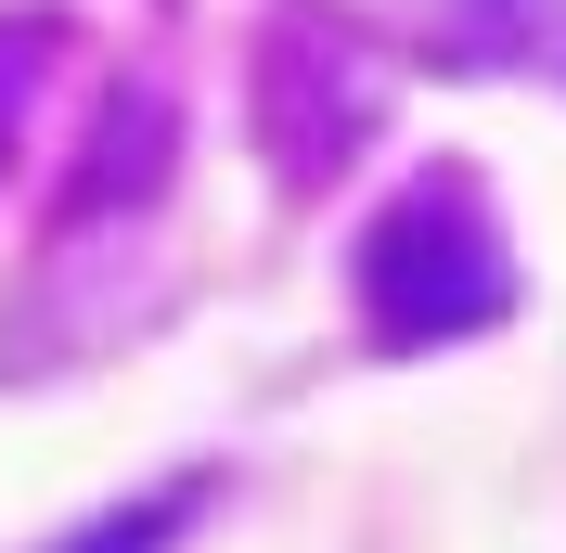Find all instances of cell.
<instances>
[{
	"label": "cell",
	"mask_w": 566,
	"mask_h": 553,
	"mask_svg": "<svg viewBox=\"0 0 566 553\" xmlns=\"http://www.w3.org/2000/svg\"><path fill=\"white\" fill-rule=\"evenodd\" d=\"M348 283H360L374 347H451V335H490L515 310V258H502V232H490L463 168H424L412 194H387L360 258H348Z\"/></svg>",
	"instance_id": "1"
},
{
	"label": "cell",
	"mask_w": 566,
	"mask_h": 553,
	"mask_svg": "<svg viewBox=\"0 0 566 553\" xmlns=\"http://www.w3.org/2000/svg\"><path fill=\"white\" fill-rule=\"evenodd\" d=\"M360 129H374V91H360L310 27L258 39V142H271V168L296 180V194H322V180L348 168Z\"/></svg>",
	"instance_id": "2"
},
{
	"label": "cell",
	"mask_w": 566,
	"mask_h": 553,
	"mask_svg": "<svg viewBox=\"0 0 566 553\" xmlns=\"http://www.w3.org/2000/svg\"><path fill=\"white\" fill-rule=\"evenodd\" d=\"M180 155V116L155 77H129V91H104V116H91V142H77V168H65V232H91V219H129L155 180H168Z\"/></svg>",
	"instance_id": "3"
},
{
	"label": "cell",
	"mask_w": 566,
	"mask_h": 553,
	"mask_svg": "<svg viewBox=\"0 0 566 553\" xmlns=\"http://www.w3.org/2000/svg\"><path fill=\"white\" fill-rule=\"evenodd\" d=\"M438 39L463 65H528V52H566V0H438Z\"/></svg>",
	"instance_id": "4"
},
{
	"label": "cell",
	"mask_w": 566,
	"mask_h": 553,
	"mask_svg": "<svg viewBox=\"0 0 566 553\" xmlns=\"http://www.w3.org/2000/svg\"><path fill=\"white\" fill-rule=\"evenodd\" d=\"M207 515V477H168V489H142V502H116V515L65 528L52 553H180V528Z\"/></svg>",
	"instance_id": "5"
},
{
	"label": "cell",
	"mask_w": 566,
	"mask_h": 553,
	"mask_svg": "<svg viewBox=\"0 0 566 553\" xmlns=\"http://www.w3.org/2000/svg\"><path fill=\"white\" fill-rule=\"evenodd\" d=\"M65 52V27L52 13H0V155H13V129H27V91H39V65Z\"/></svg>",
	"instance_id": "6"
}]
</instances>
